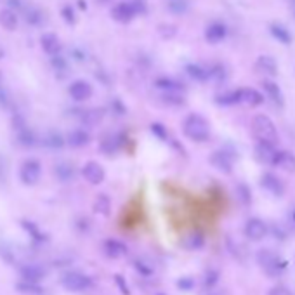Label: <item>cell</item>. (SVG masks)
Instances as JSON below:
<instances>
[{"mask_svg":"<svg viewBox=\"0 0 295 295\" xmlns=\"http://www.w3.org/2000/svg\"><path fill=\"white\" fill-rule=\"evenodd\" d=\"M183 132L193 143H207L210 139V123L198 113H189L183 122Z\"/></svg>","mask_w":295,"mask_h":295,"instance_id":"obj_1","label":"cell"},{"mask_svg":"<svg viewBox=\"0 0 295 295\" xmlns=\"http://www.w3.org/2000/svg\"><path fill=\"white\" fill-rule=\"evenodd\" d=\"M252 132L257 141H266V143L276 144L280 139L278 129L273 123V120L266 115H255L252 118Z\"/></svg>","mask_w":295,"mask_h":295,"instance_id":"obj_2","label":"cell"},{"mask_svg":"<svg viewBox=\"0 0 295 295\" xmlns=\"http://www.w3.org/2000/svg\"><path fill=\"white\" fill-rule=\"evenodd\" d=\"M257 262L261 264L262 269L269 276H281L288 266L287 261H283L278 254L273 252V250H267V248H262L257 252Z\"/></svg>","mask_w":295,"mask_h":295,"instance_id":"obj_3","label":"cell"},{"mask_svg":"<svg viewBox=\"0 0 295 295\" xmlns=\"http://www.w3.org/2000/svg\"><path fill=\"white\" fill-rule=\"evenodd\" d=\"M42 177V164L35 158H26L19 167V179L25 186H35Z\"/></svg>","mask_w":295,"mask_h":295,"instance_id":"obj_4","label":"cell"},{"mask_svg":"<svg viewBox=\"0 0 295 295\" xmlns=\"http://www.w3.org/2000/svg\"><path fill=\"white\" fill-rule=\"evenodd\" d=\"M109 14H111L113 21H117V23H120V25H127L138 16V12H135V9L132 7V4L129 0H120V2H117L115 6L111 7Z\"/></svg>","mask_w":295,"mask_h":295,"instance_id":"obj_5","label":"cell"},{"mask_svg":"<svg viewBox=\"0 0 295 295\" xmlns=\"http://www.w3.org/2000/svg\"><path fill=\"white\" fill-rule=\"evenodd\" d=\"M68 94L75 103H85V101H89L92 98V94H94V87L87 80H75L70 83Z\"/></svg>","mask_w":295,"mask_h":295,"instance_id":"obj_6","label":"cell"},{"mask_svg":"<svg viewBox=\"0 0 295 295\" xmlns=\"http://www.w3.org/2000/svg\"><path fill=\"white\" fill-rule=\"evenodd\" d=\"M278 153L276 149V144L266 143V141H257L254 146V155L255 160L261 162L262 165H273L275 164V156Z\"/></svg>","mask_w":295,"mask_h":295,"instance_id":"obj_7","label":"cell"},{"mask_svg":"<svg viewBox=\"0 0 295 295\" xmlns=\"http://www.w3.org/2000/svg\"><path fill=\"white\" fill-rule=\"evenodd\" d=\"M82 175L89 184L98 186V184L103 183L104 177H106V172H104V167L98 164V162H87V164L82 167Z\"/></svg>","mask_w":295,"mask_h":295,"instance_id":"obj_8","label":"cell"},{"mask_svg":"<svg viewBox=\"0 0 295 295\" xmlns=\"http://www.w3.org/2000/svg\"><path fill=\"white\" fill-rule=\"evenodd\" d=\"M269 233L267 230V224L262 221V219H248L245 224V236L252 241H261L262 238H266V235Z\"/></svg>","mask_w":295,"mask_h":295,"instance_id":"obj_9","label":"cell"},{"mask_svg":"<svg viewBox=\"0 0 295 295\" xmlns=\"http://www.w3.org/2000/svg\"><path fill=\"white\" fill-rule=\"evenodd\" d=\"M238 104H245L250 108H257L264 103V94H261L257 89L252 87H243V89H238Z\"/></svg>","mask_w":295,"mask_h":295,"instance_id":"obj_10","label":"cell"},{"mask_svg":"<svg viewBox=\"0 0 295 295\" xmlns=\"http://www.w3.org/2000/svg\"><path fill=\"white\" fill-rule=\"evenodd\" d=\"M210 164H212L219 172L222 174H231L233 167H235V160L226 149H219V151H214L210 155Z\"/></svg>","mask_w":295,"mask_h":295,"instance_id":"obj_11","label":"cell"},{"mask_svg":"<svg viewBox=\"0 0 295 295\" xmlns=\"http://www.w3.org/2000/svg\"><path fill=\"white\" fill-rule=\"evenodd\" d=\"M73 117L78 118V122H80L82 125H85V127H96L98 123H101V120H103L104 113H103V109H99V108L75 109Z\"/></svg>","mask_w":295,"mask_h":295,"instance_id":"obj_12","label":"cell"},{"mask_svg":"<svg viewBox=\"0 0 295 295\" xmlns=\"http://www.w3.org/2000/svg\"><path fill=\"white\" fill-rule=\"evenodd\" d=\"M123 146V138L122 134H113V132H108L101 138L99 149L104 153V155H115L117 151H120Z\"/></svg>","mask_w":295,"mask_h":295,"instance_id":"obj_13","label":"cell"},{"mask_svg":"<svg viewBox=\"0 0 295 295\" xmlns=\"http://www.w3.org/2000/svg\"><path fill=\"white\" fill-rule=\"evenodd\" d=\"M261 184H262V188L266 189L267 193H271L273 196H283L285 195V183L276 174H273V172L262 174Z\"/></svg>","mask_w":295,"mask_h":295,"instance_id":"obj_14","label":"cell"},{"mask_svg":"<svg viewBox=\"0 0 295 295\" xmlns=\"http://www.w3.org/2000/svg\"><path fill=\"white\" fill-rule=\"evenodd\" d=\"M228 37V26L221 21H214L205 28V40L209 43H221Z\"/></svg>","mask_w":295,"mask_h":295,"instance_id":"obj_15","label":"cell"},{"mask_svg":"<svg viewBox=\"0 0 295 295\" xmlns=\"http://www.w3.org/2000/svg\"><path fill=\"white\" fill-rule=\"evenodd\" d=\"M262 90H264V96H266L276 108H283L285 99H283V94H281V89L278 87V83L273 80H264Z\"/></svg>","mask_w":295,"mask_h":295,"instance_id":"obj_16","label":"cell"},{"mask_svg":"<svg viewBox=\"0 0 295 295\" xmlns=\"http://www.w3.org/2000/svg\"><path fill=\"white\" fill-rule=\"evenodd\" d=\"M63 285L68 290H73V292H80V290L89 288L90 280L87 276L80 275V273H68V275L63 278Z\"/></svg>","mask_w":295,"mask_h":295,"instance_id":"obj_17","label":"cell"},{"mask_svg":"<svg viewBox=\"0 0 295 295\" xmlns=\"http://www.w3.org/2000/svg\"><path fill=\"white\" fill-rule=\"evenodd\" d=\"M40 46H42V51L46 52L47 56L61 54V49H63V43H61L59 37L54 33H43L40 37Z\"/></svg>","mask_w":295,"mask_h":295,"instance_id":"obj_18","label":"cell"},{"mask_svg":"<svg viewBox=\"0 0 295 295\" xmlns=\"http://www.w3.org/2000/svg\"><path fill=\"white\" fill-rule=\"evenodd\" d=\"M89 143H90V135L89 132L83 129H75L72 132H68V135H66V144L75 149L85 148Z\"/></svg>","mask_w":295,"mask_h":295,"instance_id":"obj_19","label":"cell"},{"mask_svg":"<svg viewBox=\"0 0 295 295\" xmlns=\"http://www.w3.org/2000/svg\"><path fill=\"white\" fill-rule=\"evenodd\" d=\"M273 167H278V169L285 170V172L295 174V155L292 151H278L275 156V164Z\"/></svg>","mask_w":295,"mask_h":295,"instance_id":"obj_20","label":"cell"},{"mask_svg":"<svg viewBox=\"0 0 295 295\" xmlns=\"http://www.w3.org/2000/svg\"><path fill=\"white\" fill-rule=\"evenodd\" d=\"M17 23H19V16H17V11L11 7H6L0 11V26L7 32H14L17 28Z\"/></svg>","mask_w":295,"mask_h":295,"instance_id":"obj_21","label":"cell"},{"mask_svg":"<svg viewBox=\"0 0 295 295\" xmlns=\"http://www.w3.org/2000/svg\"><path fill=\"white\" fill-rule=\"evenodd\" d=\"M269 33L273 35L275 40H278L281 46H290L292 43V33L288 32V28L281 23H271L269 25Z\"/></svg>","mask_w":295,"mask_h":295,"instance_id":"obj_22","label":"cell"},{"mask_svg":"<svg viewBox=\"0 0 295 295\" xmlns=\"http://www.w3.org/2000/svg\"><path fill=\"white\" fill-rule=\"evenodd\" d=\"M255 70L264 75L275 77L278 73V63L271 58V56H259V59L255 61Z\"/></svg>","mask_w":295,"mask_h":295,"instance_id":"obj_23","label":"cell"},{"mask_svg":"<svg viewBox=\"0 0 295 295\" xmlns=\"http://www.w3.org/2000/svg\"><path fill=\"white\" fill-rule=\"evenodd\" d=\"M155 87L158 90L162 92H184V85L177 80H174V78H169V77H160L155 80Z\"/></svg>","mask_w":295,"mask_h":295,"instance_id":"obj_24","label":"cell"},{"mask_svg":"<svg viewBox=\"0 0 295 295\" xmlns=\"http://www.w3.org/2000/svg\"><path fill=\"white\" fill-rule=\"evenodd\" d=\"M186 75L191 80L195 82H209V70L201 64H196V63H189L186 64Z\"/></svg>","mask_w":295,"mask_h":295,"instance_id":"obj_25","label":"cell"},{"mask_svg":"<svg viewBox=\"0 0 295 295\" xmlns=\"http://www.w3.org/2000/svg\"><path fill=\"white\" fill-rule=\"evenodd\" d=\"M16 129V139L17 144L23 148H30L35 144V135L30 132V129H26V125H17L14 127Z\"/></svg>","mask_w":295,"mask_h":295,"instance_id":"obj_26","label":"cell"},{"mask_svg":"<svg viewBox=\"0 0 295 295\" xmlns=\"http://www.w3.org/2000/svg\"><path fill=\"white\" fill-rule=\"evenodd\" d=\"M23 14H25V21L28 25H32V26H38V25H42V21H43V14L40 11H38L37 7H33V6H25L23 9Z\"/></svg>","mask_w":295,"mask_h":295,"instance_id":"obj_27","label":"cell"},{"mask_svg":"<svg viewBox=\"0 0 295 295\" xmlns=\"http://www.w3.org/2000/svg\"><path fill=\"white\" fill-rule=\"evenodd\" d=\"M207 70H209V80H214V82H217V83H222V82L228 78V70H226V66L221 64V63H214V64H210Z\"/></svg>","mask_w":295,"mask_h":295,"instance_id":"obj_28","label":"cell"},{"mask_svg":"<svg viewBox=\"0 0 295 295\" xmlns=\"http://www.w3.org/2000/svg\"><path fill=\"white\" fill-rule=\"evenodd\" d=\"M215 103L221 104V106H233V104H238L236 90H228V92H222V94L215 96Z\"/></svg>","mask_w":295,"mask_h":295,"instance_id":"obj_29","label":"cell"},{"mask_svg":"<svg viewBox=\"0 0 295 295\" xmlns=\"http://www.w3.org/2000/svg\"><path fill=\"white\" fill-rule=\"evenodd\" d=\"M51 66L56 73H63V77L68 73V61H66L61 54L51 56Z\"/></svg>","mask_w":295,"mask_h":295,"instance_id":"obj_30","label":"cell"},{"mask_svg":"<svg viewBox=\"0 0 295 295\" xmlns=\"http://www.w3.org/2000/svg\"><path fill=\"white\" fill-rule=\"evenodd\" d=\"M167 7H169V11L172 12V14H184L189 9V2L188 0H169Z\"/></svg>","mask_w":295,"mask_h":295,"instance_id":"obj_31","label":"cell"},{"mask_svg":"<svg viewBox=\"0 0 295 295\" xmlns=\"http://www.w3.org/2000/svg\"><path fill=\"white\" fill-rule=\"evenodd\" d=\"M236 195H238V198H240V201L243 205H250V203H252V191H250V188L246 186V184H238Z\"/></svg>","mask_w":295,"mask_h":295,"instance_id":"obj_32","label":"cell"},{"mask_svg":"<svg viewBox=\"0 0 295 295\" xmlns=\"http://www.w3.org/2000/svg\"><path fill=\"white\" fill-rule=\"evenodd\" d=\"M56 175L61 180H68L73 177V167L70 164H58L56 165Z\"/></svg>","mask_w":295,"mask_h":295,"instance_id":"obj_33","label":"cell"},{"mask_svg":"<svg viewBox=\"0 0 295 295\" xmlns=\"http://www.w3.org/2000/svg\"><path fill=\"white\" fill-rule=\"evenodd\" d=\"M94 209H96V212H99V214H108V210H109V198L106 195H99L98 200H96Z\"/></svg>","mask_w":295,"mask_h":295,"instance_id":"obj_34","label":"cell"},{"mask_svg":"<svg viewBox=\"0 0 295 295\" xmlns=\"http://www.w3.org/2000/svg\"><path fill=\"white\" fill-rule=\"evenodd\" d=\"M43 143H46L47 146H51V148H63V146H64V139L61 138L59 134H51V135H47Z\"/></svg>","mask_w":295,"mask_h":295,"instance_id":"obj_35","label":"cell"},{"mask_svg":"<svg viewBox=\"0 0 295 295\" xmlns=\"http://www.w3.org/2000/svg\"><path fill=\"white\" fill-rule=\"evenodd\" d=\"M151 132L156 135V138H160V139H169V132H167V129L162 123H151Z\"/></svg>","mask_w":295,"mask_h":295,"instance_id":"obj_36","label":"cell"},{"mask_svg":"<svg viewBox=\"0 0 295 295\" xmlns=\"http://www.w3.org/2000/svg\"><path fill=\"white\" fill-rule=\"evenodd\" d=\"M11 106V98H9V92L4 85H0V108L7 109Z\"/></svg>","mask_w":295,"mask_h":295,"instance_id":"obj_37","label":"cell"},{"mask_svg":"<svg viewBox=\"0 0 295 295\" xmlns=\"http://www.w3.org/2000/svg\"><path fill=\"white\" fill-rule=\"evenodd\" d=\"M129 2L132 4V7L135 9L138 16H139V14H146V11H148V4H146V0H129Z\"/></svg>","mask_w":295,"mask_h":295,"instance_id":"obj_38","label":"cell"},{"mask_svg":"<svg viewBox=\"0 0 295 295\" xmlns=\"http://www.w3.org/2000/svg\"><path fill=\"white\" fill-rule=\"evenodd\" d=\"M63 17H64V21L66 23H70V25H73L75 23V12H73V9H72V6H66L64 9H63Z\"/></svg>","mask_w":295,"mask_h":295,"instance_id":"obj_39","label":"cell"},{"mask_svg":"<svg viewBox=\"0 0 295 295\" xmlns=\"http://www.w3.org/2000/svg\"><path fill=\"white\" fill-rule=\"evenodd\" d=\"M111 109H113V111H117L115 115H118V117H122L123 113H125V106L122 104L120 99H113L111 101Z\"/></svg>","mask_w":295,"mask_h":295,"instance_id":"obj_40","label":"cell"},{"mask_svg":"<svg viewBox=\"0 0 295 295\" xmlns=\"http://www.w3.org/2000/svg\"><path fill=\"white\" fill-rule=\"evenodd\" d=\"M7 2H9V7H11V9H16V11H21V9L25 7L23 0H7Z\"/></svg>","mask_w":295,"mask_h":295,"instance_id":"obj_41","label":"cell"},{"mask_svg":"<svg viewBox=\"0 0 295 295\" xmlns=\"http://www.w3.org/2000/svg\"><path fill=\"white\" fill-rule=\"evenodd\" d=\"M269 295H290V292L287 288H283V287H275L269 292Z\"/></svg>","mask_w":295,"mask_h":295,"instance_id":"obj_42","label":"cell"},{"mask_svg":"<svg viewBox=\"0 0 295 295\" xmlns=\"http://www.w3.org/2000/svg\"><path fill=\"white\" fill-rule=\"evenodd\" d=\"M288 221H290V224L295 228V209H292L290 210V214H288Z\"/></svg>","mask_w":295,"mask_h":295,"instance_id":"obj_43","label":"cell"},{"mask_svg":"<svg viewBox=\"0 0 295 295\" xmlns=\"http://www.w3.org/2000/svg\"><path fill=\"white\" fill-rule=\"evenodd\" d=\"M4 56H6V51H4V47L0 46V59H4Z\"/></svg>","mask_w":295,"mask_h":295,"instance_id":"obj_44","label":"cell"},{"mask_svg":"<svg viewBox=\"0 0 295 295\" xmlns=\"http://www.w3.org/2000/svg\"><path fill=\"white\" fill-rule=\"evenodd\" d=\"M0 85H4V75H2V72H0Z\"/></svg>","mask_w":295,"mask_h":295,"instance_id":"obj_45","label":"cell"},{"mask_svg":"<svg viewBox=\"0 0 295 295\" xmlns=\"http://www.w3.org/2000/svg\"><path fill=\"white\" fill-rule=\"evenodd\" d=\"M96 2H98V4H108L109 0H96Z\"/></svg>","mask_w":295,"mask_h":295,"instance_id":"obj_46","label":"cell"},{"mask_svg":"<svg viewBox=\"0 0 295 295\" xmlns=\"http://www.w3.org/2000/svg\"><path fill=\"white\" fill-rule=\"evenodd\" d=\"M290 2H292V4H293V6H295V0H290Z\"/></svg>","mask_w":295,"mask_h":295,"instance_id":"obj_47","label":"cell"},{"mask_svg":"<svg viewBox=\"0 0 295 295\" xmlns=\"http://www.w3.org/2000/svg\"><path fill=\"white\" fill-rule=\"evenodd\" d=\"M293 16H295V6H293Z\"/></svg>","mask_w":295,"mask_h":295,"instance_id":"obj_48","label":"cell"}]
</instances>
